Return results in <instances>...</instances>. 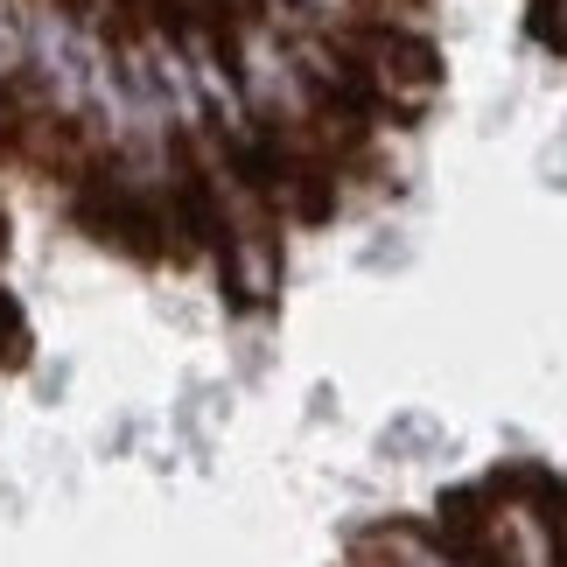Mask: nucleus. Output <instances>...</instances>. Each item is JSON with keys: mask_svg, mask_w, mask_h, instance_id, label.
Returning a JSON list of instances; mask_svg holds the SVG:
<instances>
[{"mask_svg": "<svg viewBox=\"0 0 567 567\" xmlns=\"http://www.w3.org/2000/svg\"><path fill=\"white\" fill-rule=\"evenodd\" d=\"M470 567H567L560 554V518L547 512V497L533 491H491L476 505L470 547H455Z\"/></svg>", "mask_w": 567, "mask_h": 567, "instance_id": "1", "label": "nucleus"}, {"mask_svg": "<svg viewBox=\"0 0 567 567\" xmlns=\"http://www.w3.org/2000/svg\"><path fill=\"white\" fill-rule=\"evenodd\" d=\"M364 78H372V92L421 99L434 84V56L421 50V42H406V35H372L364 42Z\"/></svg>", "mask_w": 567, "mask_h": 567, "instance_id": "2", "label": "nucleus"}, {"mask_svg": "<svg viewBox=\"0 0 567 567\" xmlns=\"http://www.w3.org/2000/svg\"><path fill=\"white\" fill-rule=\"evenodd\" d=\"M364 567H470V560L421 526H385L364 539Z\"/></svg>", "mask_w": 567, "mask_h": 567, "instance_id": "3", "label": "nucleus"}, {"mask_svg": "<svg viewBox=\"0 0 567 567\" xmlns=\"http://www.w3.org/2000/svg\"><path fill=\"white\" fill-rule=\"evenodd\" d=\"M21 71H29V0H0V105L21 99Z\"/></svg>", "mask_w": 567, "mask_h": 567, "instance_id": "4", "label": "nucleus"}, {"mask_svg": "<svg viewBox=\"0 0 567 567\" xmlns=\"http://www.w3.org/2000/svg\"><path fill=\"white\" fill-rule=\"evenodd\" d=\"M547 21H554V29L567 35V0H547Z\"/></svg>", "mask_w": 567, "mask_h": 567, "instance_id": "5", "label": "nucleus"}]
</instances>
